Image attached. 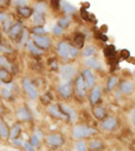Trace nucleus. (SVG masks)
I'll list each match as a JSON object with an SVG mask.
<instances>
[{
  "label": "nucleus",
  "instance_id": "4d7b16f0",
  "mask_svg": "<svg viewBox=\"0 0 135 151\" xmlns=\"http://www.w3.org/2000/svg\"><path fill=\"white\" fill-rule=\"evenodd\" d=\"M134 76H135V73H134Z\"/></svg>",
  "mask_w": 135,
  "mask_h": 151
},
{
  "label": "nucleus",
  "instance_id": "864d4df0",
  "mask_svg": "<svg viewBox=\"0 0 135 151\" xmlns=\"http://www.w3.org/2000/svg\"><path fill=\"white\" fill-rule=\"evenodd\" d=\"M131 120H133V124H134V127H135V109L133 110V114H131Z\"/></svg>",
  "mask_w": 135,
  "mask_h": 151
},
{
  "label": "nucleus",
  "instance_id": "4be33fe9",
  "mask_svg": "<svg viewBox=\"0 0 135 151\" xmlns=\"http://www.w3.org/2000/svg\"><path fill=\"white\" fill-rule=\"evenodd\" d=\"M88 149L89 151H102L103 149V141L102 139H91L89 143H88Z\"/></svg>",
  "mask_w": 135,
  "mask_h": 151
},
{
  "label": "nucleus",
  "instance_id": "4468645a",
  "mask_svg": "<svg viewBox=\"0 0 135 151\" xmlns=\"http://www.w3.org/2000/svg\"><path fill=\"white\" fill-rule=\"evenodd\" d=\"M16 88L13 82L10 83H5V85H1V90H0V93H1V97H4L5 100H13V91Z\"/></svg>",
  "mask_w": 135,
  "mask_h": 151
},
{
  "label": "nucleus",
  "instance_id": "473e14b6",
  "mask_svg": "<svg viewBox=\"0 0 135 151\" xmlns=\"http://www.w3.org/2000/svg\"><path fill=\"white\" fill-rule=\"evenodd\" d=\"M57 24H58L61 28L66 29V28H67V27H68V26L71 24V17H70V16H66V17L59 18V19L57 21Z\"/></svg>",
  "mask_w": 135,
  "mask_h": 151
},
{
  "label": "nucleus",
  "instance_id": "ea45409f",
  "mask_svg": "<svg viewBox=\"0 0 135 151\" xmlns=\"http://www.w3.org/2000/svg\"><path fill=\"white\" fill-rule=\"evenodd\" d=\"M13 23H14V22L12 21V18H9V19H7V21H5V23L1 26V29H3V32L8 35V32H9L10 27H12V26H13Z\"/></svg>",
  "mask_w": 135,
  "mask_h": 151
},
{
  "label": "nucleus",
  "instance_id": "c756f323",
  "mask_svg": "<svg viewBox=\"0 0 135 151\" xmlns=\"http://www.w3.org/2000/svg\"><path fill=\"white\" fill-rule=\"evenodd\" d=\"M95 52H97V49L93 46V45H88V46H85L82 49L81 55L84 56V58H90V56H94Z\"/></svg>",
  "mask_w": 135,
  "mask_h": 151
},
{
  "label": "nucleus",
  "instance_id": "6e6552de",
  "mask_svg": "<svg viewBox=\"0 0 135 151\" xmlns=\"http://www.w3.org/2000/svg\"><path fill=\"white\" fill-rule=\"evenodd\" d=\"M16 116L20 122H31L32 120V113L26 105H21L17 108Z\"/></svg>",
  "mask_w": 135,
  "mask_h": 151
},
{
  "label": "nucleus",
  "instance_id": "72a5a7b5",
  "mask_svg": "<svg viewBox=\"0 0 135 151\" xmlns=\"http://www.w3.org/2000/svg\"><path fill=\"white\" fill-rule=\"evenodd\" d=\"M73 146H75V151H89L88 143H86L84 139H77Z\"/></svg>",
  "mask_w": 135,
  "mask_h": 151
},
{
  "label": "nucleus",
  "instance_id": "ddd939ff",
  "mask_svg": "<svg viewBox=\"0 0 135 151\" xmlns=\"http://www.w3.org/2000/svg\"><path fill=\"white\" fill-rule=\"evenodd\" d=\"M0 68L1 69H4L7 72H9L10 74H14V73H17V67L14 65V64L10 62V60L7 58L5 55H0Z\"/></svg>",
  "mask_w": 135,
  "mask_h": 151
},
{
  "label": "nucleus",
  "instance_id": "dca6fc26",
  "mask_svg": "<svg viewBox=\"0 0 135 151\" xmlns=\"http://www.w3.org/2000/svg\"><path fill=\"white\" fill-rule=\"evenodd\" d=\"M58 105H59V109L62 110V113L66 115L67 122H75V120H76V113H75V110L70 105H67V104H58Z\"/></svg>",
  "mask_w": 135,
  "mask_h": 151
},
{
  "label": "nucleus",
  "instance_id": "a18cd8bd",
  "mask_svg": "<svg viewBox=\"0 0 135 151\" xmlns=\"http://www.w3.org/2000/svg\"><path fill=\"white\" fill-rule=\"evenodd\" d=\"M13 3H14V5H17V8H18V6H26L27 3H28V0H13Z\"/></svg>",
  "mask_w": 135,
  "mask_h": 151
},
{
  "label": "nucleus",
  "instance_id": "f03ea898",
  "mask_svg": "<svg viewBox=\"0 0 135 151\" xmlns=\"http://www.w3.org/2000/svg\"><path fill=\"white\" fill-rule=\"evenodd\" d=\"M97 133L95 128L89 127L86 124H76L72 128V137L76 139H84V138H89L91 136H94Z\"/></svg>",
  "mask_w": 135,
  "mask_h": 151
},
{
  "label": "nucleus",
  "instance_id": "09e8293b",
  "mask_svg": "<svg viewBox=\"0 0 135 151\" xmlns=\"http://www.w3.org/2000/svg\"><path fill=\"white\" fill-rule=\"evenodd\" d=\"M81 14H82V18H84L85 21H91V16H90V14L86 12V10L82 9V10H81Z\"/></svg>",
  "mask_w": 135,
  "mask_h": 151
},
{
  "label": "nucleus",
  "instance_id": "6ab92c4d",
  "mask_svg": "<svg viewBox=\"0 0 135 151\" xmlns=\"http://www.w3.org/2000/svg\"><path fill=\"white\" fill-rule=\"evenodd\" d=\"M59 8H61L63 10V13H66L67 16H71V14H75L77 12L76 6L72 5L68 1H66V0H61V3H59Z\"/></svg>",
  "mask_w": 135,
  "mask_h": 151
},
{
  "label": "nucleus",
  "instance_id": "1a4fd4ad",
  "mask_svg": "<svg viewBox=\"0 0 135 151\" xmlns=\"http://www.w3.org/2000/svg\"><path fill=\"white\" fill-rule=\"evenodd\" d=\"M23 29H25V24L22 23V22H14L8 32L9 39L12 41H18L20 36L22 35V32H23Z\"/></svg>",
  "mask_w": 135,
  "mask_h": 151
},
{
  "label": "nucleus",
  "instance_id": "5701e85b",
  "mask_svg": "<svg viewBox=\"0 0 135 151\" xmlns=\"http://www.w3.org/2000/svg\"><path fill=\"white\" fill-rule=\"evenodd\" d=\"M120 91H121L122 93H125V95H130V93L134 91L133 82H130V81H123V82H121V85H120Z\"/></svg>",
  "mask_w": 135,
  "mask_h": 151
},
{
  "label": "nucleus",
  "instance_id": "a211bd4d",
  "mask_svg": "<svg viewBox=\"0 0 135 151\" xmlns=\"http://www.w3.org/2000/svg\"><path fill=\"white\" fill-rule=\"evenodd\" d=\"M25 47L27 49V51L30 52V54H32L33 56H36V58H40L41 55H44V50H41L40 47H37L35 45V42H33L31 39L27 41V44H26Z\"/></svg>",
  "mask_w": 135,
  "mask_h": 151
},
{
  "label": "nucleus",
  "instance_id": "a19ab883",
  "mask_svg": "<svg viewBox=\"0 0 135 151\" xmlns=\"http://www.w3.org/2000/svg\"><path fill=\"white\" fill-rule=\"evenodd\" d=\"M48 63H49V67H50V70H58L59 69V65H58V62L55 58H49V60H48Z\"/></svg>",
  "mask_w": 135,
  "mask_h": 151
},
{
  "label": "nucleus",
  "instance_id": "7ed1b4c3",
  "mask_svg": "<svg viewBox=\"0 0 135 151\" xmlns=\"http://www.w3.org/2000/svg\"><path fill=\"white\" fill-rule=\"evenodd\" d=\"M59 76H61L63 82H71L76 78L77 76V68L71 63H65L59 67Z\"/></svg>",
  "mask_w": 135,
  "mask_h": 151
},
{
  "label": "nucleus",
  "instance_id": "cd10ccee",
  "mask_svg": "<svg viewBox=\"0 0 135 151\" xmlns=\"http://www.w3.org/2000/svg\"><path fill=\"white\" fill-rule=\"evenodd\" d=\"M28 40H30V32H28V29H26V28H25V29H23V32H22V35L20 36V39H18V41H17L18 47H20V49L25 47Z\"/></svg>",
  "mask_w": 135,
  "mask_h": 151
},
{
  "label": "nucleus",
  "instance_id": "c85d7f7f",
  "mask_svg": "<svg viewBox=\"0 0 135 151\" xmlns=\"http://www.w3.org/2000/svg\"><path fill=\"white\" fill-rule=\"evenodd\" d=\"M93 115H94L97 119L103 120L104 118H106V115H107L106 109H104L103 106H94V109H93Z\"/></svg>",
  "mask_w": 135,
  "mask_h": 151
},
{
  "label": "nucleus",
  "instance_id": "de8ad7c7",
  "mask_svg": "<svg viewBox=\"0 0 135 151\" xmlns=\"http://www.w3.org/2000/svg\"><path fill=\"white\" fill-rule=\"evenodd\" d=\"M12 145L16 146V147H22V145H23V141H22L21 138H16V139H12Z\"/></svg>",
  "mask_w": 135,
  "mask_h": 151
},
{
  "label": "nucleus",
  "instance_id": "5fc2aeb1",
  "mask_svg": "<svg viewBox=\"0 0 135 151\" xmlns=\"http://www.w3.org/2000/svg\"><path fill=\"white\" fill-rule=\"evenodd\" d=\"M8 3H9V0H0V4H3V5L8 4Z\"/></svg>",
  "mask_w": 135,
  "mask_h": 151
},
{
  "label": "nucleus",
  "instance_id": "bb28decb",
  "mask_svg": "<svg viewBox=\"0 0 135 151\" xmlns=\"http://www.w3.org/2000/svg\"><path fill=\"white\" fill-rule=\"evenodd\" d=\"M0 138L9 139V127L3 119H0Z\"/></svg>",
  "mask_w": 135,
  "mask_h": 151
},
{
  "label": "nucleus",
  "instance_id": "b1692460",
  "mask_svg": "<svg viewBox=\"0 0 135 151\" xmlns=\"http://www.w3.org/2000/svg\"><path fill=\"white\" fill-rule=\"evenodd\" d=\"M84 42H85L84 33H80V32L75 33V36H73V44H72L73 46L77 47L78 50H80V49H82V46H84Z\"/></svg>",
  "mask_w": 135,
  "mask_h": 151
},
{
  "label": "nucleus",
  "instance_id": "20e7f679",
  "mask_svg": "<svg viewBox=\"0 0 135 151\" xmlns=\"http://www.w3.org/2000/svg\"><path fill=\"white\" fill-rule=\"evenodd\" d=\"M22 87H23V91L28 96L30 100L32 101H36L37 99H39V90H37V87L35 86V83L30 80L28 77H25L23 81H22Z\"/></svg>",
  "mask_w": 135,
  "mask_h": 151
},
{
  "label": "nucleus",
  "instance_id": "9b49d317",
  "mask_svg": "<svg viewBox=\"0 0 135 151\" xmlns=\"http://www.w3.org/2000/svg\"><path fill=\"white\" fill-rule=\"evenodd\" d=\"M57 90L63 99H71V96L73 93V86L71 82H62V83L58 85Z\"/></svg>",
  "mask_w": 135,
  "mask_h": 151
},
{
  "label": "nucleus",
  "instance_id": "c9c22d12",
  "mask_svg": "<svg viewBox=\"0 0 135 151\" xmlns=\"http://www.w3.org/2000/svg\"><path fill=\"white\" fill-rule=\"evenodd\" d=\"M28 142L31 143V145L35 147V149H37V147H40V145H41V139L37 137V136L35 134V133H32L31 136H30V139H28Z\"/></svg>",
  "mask_w": 135,
  "mask_h": 151
},
{
  "label": "nucleus",
  "instance_id": "603ef678",
  "mask_svg": "<svg viewBox=\"0 0 135 151\" xmlns=\"http://www.w3.org/2000/svg\"><path fill=\"white\" fill-rule=\"evenodd\" d=\"M59 3H61V0H52V4H53V6L55 9L59 8Z\"/></svg>",
  "mask_w": 135,
  "mask_h": 151
},
{
  "label": "nucleus",
  "instance_id": "a878e982",
  "mask_svg": "<svg viewBox=\"0 0 135 151\" xmlns=\"http://www.w3.org/2000/svg\"><path fill=\"white\" fill-rule=\"evenodd\" d=\"M17 12H18V14H20L22 18H30V17L32 16V13H33V9L30 8L28 5H26V6H18Z\"/></svg>",
  "mask_w": 135,
  "mask_h": 151
},
{
  "label": "nucleus",
  "instance_id": "8fccbe9b",
  "mask_svg": "<svg viewBox=\"0 0 135 151\" xmlns=\"http://www.w3.org/2000/svg\"><path fill=\"white\" fill-rule=\"evenodd\" d=\"M33 133H35L40 139H43V138H44V134H43V132H41L40 129H35V132H33Z\"/></svg>",
  "mask_w": 135,
  "mask_h": 151
},
{
  "label": "nucleus",
  "instance_id": "3c124183",
  "mask_svg": "<svg viewBox=\"0 0 135 151\" xmlns=\"http://www.w3.org/2000/svg\"><path fill=\"white\" fill-rule=\"evenodd\" d=\"M95 36L98 37V40H103V41H107V40H108V37H107L106 35H102V33H97Z\"/></svg>",
  "mask_w": 135,
  "mask_h": 151
},
{
  "label": "nucleus",
  "instance_id": "423d86ee",
  "mask_svg": "<svg viewBox=\"0 0 135 151\" xmlns=\"http://www.w3.org/2000/svg\"><path fill=\"white\" fill-rule=\"evenodd\" d=\"M73 91L76 92V95L80 97V99H84L86 97V93H88V88L85 86V82L82 80L81 76H76L73 82Z\"/></svg>",
  "mask_w": 135,
  "mask_h": 151
},
{
  "label": "nucleus",
  "instance_id": "c03bdc74",
  "mask_svg": "<svg viewBox=\"0 0 135 151\" xmlns=\"http://www.w3.org/2000/svg\"><path fill=\"white\" fill-rule=\"evenodd\" d=\"M22 147H23L25 151H36V149L28 141H23V145H22Z\"/></svg>",
  "mask_w": 135,
  "mask_h": 151
},
{
  "label": "nucleus",
  "instance_id": "f8f14e48",
  "mask_svg": "<svg viewBox=\"0 0 135 151\" xmlns=\"http://www.w3.org/2000/svg\"><path fill=\"white\" fill-rule=\"evenodd\" d=\"M100 100H102V88L99 86H94L91 90H90L89 93V103L91 106H97Z\"/></svg>",
  "mask_w": 135,
  "mask_h": 151
},
{
  "label": "nucleus",
  "instance_id": "2f4dec72",
  "mask_svg": "<svg viewBox=\"0 0 135 151\" xmlns=\"http://www.w3.org/2000/svg\"><path fill=\"white\" fill-rule=\"evenodd\" d=\"M33 12H37V13H41V14H45L46 13V10H48V5L45 4L44 1H39V3H36L35 6H33Z\"/></svg>",
  "mask_w": 135,
  "mask_h": 151
},
{
  "label": "nucleus",
  "instance_id": "e433bc0d",
  "mask_svg": "<svg viewBox=\"0 0 135 151\" xmlns=\"http://www.w3.org/2000/svg\"><path fill=\"white\" fill-rule=\"evenodd\" d=\"M52 99H53V96H52L50 92H45L44 95L40 96V101H41V104H44V105H50Z\"/></svg>",
  "mask_w": 135,
  "mask_h": 151
},
{
  "label": "nucleus",
  "instance_id": "0eeeda50",
  "mask_svg": "<svg viewBox=\"0 0 135 151\" xmlns=\"http://www.w3.org/2000/svg\"><path fill=\"white\" fill-rule=\"evenodd\" d=\"M80 76L82 77V80H84L85 86H86V88H88V90H91L95 86L97 77H95V74L93 73L91 69H88V68H86V69H82Z\"/></svg>",
  "mask_w": 135,
  "mask_h": 151
},
{
  "label": "nucleus",
  "instance_id": "7c9ffc66",
  "mask_svg": "<svg viewBox=\"0 0 135 151\" xmlns=\"http://www.w3.org/2000/svg\"><path fill=\"white\" fill-rule=\"evenodd\" d=\"M31 33H32V36H44L48 33V31L44 26H33L31 28Z\"/></svg>",
  "mask_w": 135,
  "mask_h": 151
},
{
  "label": "nucleus",
  "instance_id": "412c9836",
  "mask_svg": "<svg viewBox=\"0 0 135 151\" xmlns=\"http://www.w3.org/2000/svg\"><path fill=\"white\" fill-rule=\"evenodd\" d=\"M22 133V127L20 123H14L12 127L9 128V139H16V138H20V136Z\"/></svg>",
  "mask_w": 135,
  "mask_h": 151
},
{
  "label": "nucleus",
  "instance_id": "79ce46f5",
  "mask_svg": "<svg viewBox=\"0 0 135 151\" xmlns=\"http://www.w3.org/2000/svg\"><path fill=\"white\" fill-rule=\"evenodd\" d=\"M63 32H65V29L59 27L57 23H55V24L53 26V28H52V33H53L54 36H62V35H63Z\"/></svg>",
  "mask_w": 135,
  "mask_h": 151
},
{
  "label": "nucleus",
  "instance_id": "aec40b11",
  "mask_svg": "<svg viewBox=\"0 0 135 151\" xmlns=\"http://www.w3.org/2000/svg\"><path fill=\"white\" fill-rule=\"evenodd\" d=\"M85 65L88 69H97L99 70L100 68H102V64L99 63V60L95 58V56H90V58H86L85 59Z\"/></svg>",
  "mask_w": 135,
  "mask_h": 151
},
{
  "label": "nucleus",
  "instance_id": "393cba45",
  "mask_svg": "<svg viewBox=\"0 0 135 151\" xmlns=\"http://www.w3.org/2000/svg\"><path fill=\"white\" fill-rule=\"evenodd\" d=\"M31 17H32V24L33 26H44V23H45V14L33 12Z\"/></svg>",
  "mask_w": 135,
  "mask_h": 151
},
{
  "label": "nucleus",
  "instance_id": "f3484780",
  "mask_svg": "<svg viewBox=\"0 0 135 151\" xmlns=\"http://www.w3.org/2000/svg\"><path fill=\"white\" fill-rule=\"evenodd\" d=\"M100 127H102V129L107 131V132L113 131L115 128L117 127V119L113 118V116H110V118H104L103 122L100 123Z\"/></svg>",
  "mask_w": 135,
  "mask_h": 151
},
{
  "label": "nucleus",
  "instance_id": "58836bf2",
  "mask_svg": "<svg viewBox=\"0 0 135 151\" xmlns=\"http://www.w3.org/2000/svg\"><path fill=\"white\" fill-rule=\"evenodd\" d=\"M0 54L4 55V54H13V49L10 46H7L5 44L0 42Z\"/></svg>",
  "mask_w": 135,
  "mask_h": 151
},
{
  "label": "nucleus",
  "instance_id": "f257e3e1",
  "mask_svg": "<svg viewBox=\"0 0 135 151\" xmlns=\"http://www.w3.org/2000/svg\"><path fill=\"white\" fill-rule=\"evenodd\" d=\"M55 49H57V54L59 55V58L66 63L70 62V60H72V59H76L78 56V54H80V50L66 40L59 41Z\"/></svg>",
  "mask_w": 135,
  "mask_h": 151
},
{
  "label": "nucleus",
  "instance_id": "6e6d98bb",
  "mask_svg": "<svg viewBox=\"0 0 135 151\" xmlns=\"http://www.w3.org/2000/svg\"><path fill=\"white\" fill-rule=\"evenodd\" d=\"M3 111V106H1V104H0V113Z\"/></svg>",
  "mask_w": 135,
  "mask_h": 151
},
{
  "label": "nucleus",
  "instance_id": "37998d69",
  "mask_svg": "<svg viewBox=\"0 0 135 151\" xmlns=\"http://www.w3.org/2000/svg\"><path fill=\"white\" fill-rule=\"evenodd\" d=\"M9 18H10V16H9L8 13H5V12H1V13H0V28H1V26L5 23V21L9 19Z\"/></svg>",
  "mask_w": 135,
  "mask_h": 151
},
{
  "label": "nucleus",
  "instance_id": "39448f33",
  "mask_svg": "<svg viewBox=\"0 0 135 151\" xmlns=\"http://www.w3.org/2000/svg\"><path fill=\"white\" fill-rule=\"evenodd\" d=\"M45 142L52 149H58V147H62L65 145L66 139H65V136L61 133H49L45 137Z\"/></svg>",
  "mask_w": 135,
  "mask_h": 151
},
{
  "label": "nucleus",
  "instance_id": "4c0bfd02",
  "mask_svg": "<svg viewBox=\"0 0 135 151\" xmlns=\"http://www.w3.org/2000/svg\"><path fill=\"white\" fill-rule=\"evenodd\" d=\"M116 54V47L113 45H108V46L104 49V55L107 56V58H112V56H115Z\"/></svg>",
  "mask_w": 135,
  "mask_h": 151
},
{
  "label": "nucleus",
  "instance_id": "2eb2a0df",
  "mask_svg": "<svg viewBox=\"0 0 135 151\" xmlns=\"http://www.w3.org/2000/svg\"><path fill=\"white\" fill-rule=\"evenodd\" d=\"M48 114H49L50 116H53V118L55 119H65L67 120L66 115L62 113V110L59 109V105L58 104H50L48 105Z\"/></svg>",
  "mask_w": 135,
  "mask_h": 151
},
{
  "label": "nucleus",
  "instance_id": "9d476101",
  "mask_svg": "<svg viewBox=\"0 0 135 151\" xmlns=\"http://www.w3.org/2000/svg\"><path fill=\"white\" fill-rule=\"evenodd\" d=\"M32 41L35 42L37 47H40L41 50H49L52 46V40L49 36L44 35V36H32Z\"/></svg>",
  "mask_w": 135,
  "mask_h": 151
},
{
  "label": "nucleus",
  "instance_id": "f704fd0d",
  "mask_svg": "<svg viewBox=\"0 0 135 151\" xmlns=\"http://www.w3.org/2000/svg\"><path fill=\"white\" fill-rule=\"evenodd\" d=\"M117 82H118V78L116 77V76H111L110 80H108V82H107V86H106L107 91H112V90L115 88V86L117 85Z\"/></svg>",
  "mask_w": 135,
  "mask_h": 151
},
{
  "label": "nucleus",
  "instance_id": "49530a36",
  "mask_svg": "<svg viewBox=\"0 0 135 151\" xmlns=\"http://www.w3.org/2000/svg\"><path fill=\"white\" fill-rule=\"evenodd\" d=\"M120 56H121V59H123V60L129 59L130 58V51L126 50V49H123V50L121 51V54H120Z\"/></svg>",
  "mask_w": 135,
  "mask_h": 151
}]
</instances>
